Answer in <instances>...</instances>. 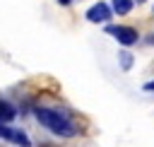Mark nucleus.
<instances>
[{"instance_id": "3", "label": "nucleus", "mask_w": 154, "mask_h": 147, "mask_svg": "<svg viewBox=\"0 0 154 147\" xmlns=\"http://www.w3.org/2000/svg\"><path fill=\"white\" fill-rule=\"evenodd\" d=\"M108 17H111V7L106 2H96L94 7L87 10V19L89 22H106Z\"/></svg>"}, {"instance_id": "1", "label": "nucleus", "mask_w": 154, "mask_h": 147, "mask_svg": "<svg viewBox=\"0 0 154 147\" xmlns=\"http://www.w3.org/2000/svg\"><path fill=\"white\" fill-rule=\"evenodd\" d=\"M36 118H38L41 125H46V128H48L51 133H55V135L70 137V135L77 133L75 123H72L65 113H60V111H55V108H36Z\"/></svg>"}, {"instance_id": "4", "label": "nucleus", "mask_w": 154, "mask_h": 147, "mask_svg": "<svg viewBox=\"0 0 154 147\" xmlns=\"http://www.w3.org/2000/svg\"><path fill=\"white\" fill-rule=\"evenodd\" d=\"M2 137L14 142V145H22V147H29V137L22 133V130H12V128H5L2 130Z\"/></svg>"}, {"instance_id": "7", "label": "nucleus", "mask_w": 154, "mask_h": 147, "mask_svg": "<svg viewBox=\"0 0 154 147\" xmlns=\"http://www.w3.org/2000/svg\"><path fill=\"white\" fill-rule=\"evenodd\" d=\"M120 60H123V67H130V63H132L130 53H120Z\"/></svg>"}, {"instance_id": "6", "label": "nucleus", "mask_w": 154, "mask_h": 147, "mask_svg": "<svg viewBox=\"0 0 154 147\" xmlns=\"http://www.w3.org/2000/svg\"><path fill=\"white\" fill-rule=\"evenodd\" d=\"M113 10L118 14H128L132 10V0H113Z\"/></svg>"}, {"instance_id": "11", "label": "nucleus", "mask_w": 154, "mask_h": 147, "mask_svg": "<svg viewBox=\"0 0 154 147\" xmlns=\"http://www.w3.org/2000/svg\"><path fill=\"white\" fill-rule=\"evenodd\" d=\"M152 41H154V39H152Z\"/></svg>"}, {"instance_id": "5", "label": "nucleus", "mask_w": 154, "mask_h": 147, "mask_svg": "<svg viewBox=\"0 0 154 147\" xmlns=\"http://www.w3.org/2000/svg\"><path fill=\"white\" fill-rule=\"evenodd\" d=\"M14 116H17V113H14V108H12L7 101H0V123H10Z\"/></svg>"}, {"instance_id": "2", "label": "nucleus", "mask_w": 154, "mask_h": 147, "mask_svg": "<svg viewBox=\"0 0 154 147\" xmlns=\"http://www.w3.org/2000/svg\"><path fill=\"white\" fill-rule=\"evenodd\" d=\"M113 39H118V43H123V46H132L135 41H137V31L132 29V27H108L106 29Z\"/></svg>"}, {"instance_id": "8", "label": "nucleus", "mask_w": 154, "mask_h": 147, "mask_svg": "<svg viewBox=\"0 0 154 147\" xmlns=\"http://www.w3.org/2000/svg\"><path fill=\"white\" fill-rule=\"evenodd\" d=\"M147 89H154V82H149V84H147Z\"/></svg>"}, {"instance_id": "9", "label": "nucleus", "mask_w": 154, "mask_h": 147, "mask_svg": "<svg viewBox=\"0 0 154 147\" xmlns=\"http://www.w3.org/2000/svg\"><path fill=\"white\" fill-rule=\"evenodd\" d=\"M58 2H60V5H67V2H70V0H58Z\"/></svg>"}, {"instance_id": "10", "label": "nucleus", "mask_w": 154, "mask_h": 147, "mask_svg": "<svg viewBox=\"0 0 154 147\" xmlns=\"http://www.w3.org/2000/svg\"><path fill=\"white\" fill-rule=\"evenodd\" d=\"M137 2H142V0H137Z\"/></svg>"}]
</instances>
